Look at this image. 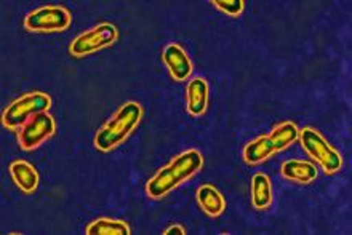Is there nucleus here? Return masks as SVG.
I'll return each mask as SVG.
<instances>
[{
    "label": "nucleus",
    "instance_id": "1",
    "mask_svg": "<svg viewBox=\"0 0 352 235\" xmlns=\"http://www.w3.org/2000/svg\"><path fill=\"white\" fill-rule=\"evenodd\" d=\"M204 157L199 150L189 149L170 161L167 166L159 170L153 178L148 181L146 192L151 199H162L168 195L173 189L183 184L186 179L192 178L202 168Z\"/></svg>",
    "mask_w": 352,
    "mask_h": 235
},
{
    "label": "nucleus",
    "instance_id": "2",
    "mask_svg": "<svg viewBox=\"0 0 352 235\" xmlns=\"http://www.w3.org/2000/svg\"><path fill=\"white\" fill-rule=\"evenodd\" d=\"M143 117V107L140 102L129 101L120 106V109L106 122L104 126L95 136V146L101 153H109L120 146L133 130L138 126Z\"/></svg>",
    "mask_w": 352,
    "mask_h": 235
},
{
    "label": "nucleus",
    "instance_id": "3",
    "mask_svg": "<svg viewBox=\"0 0 352 235\" xmlns=\"http://www.w3.org/2000/svg\"><path fill=\"white\" fill-rule=\"evenodd\" d=\"M52 106V98L42 91L28 93L18 100H14L2 114V124L10 130H16L23 126L31 117L47 112Z\"/></svg>",
    "mask_w": 352,
    "mask_h": 235
},
{
    "label": "nucleus",
    "instance_id": "4",
    "mask_svg": "<svg viewBox=\"0 0 352 235\" xmlns=\"http://www.w3.org/2000/svg\"><path fill=\"white\" fill-rule=\"evenodd\" d=\"M298 138H300L301 146L305 148L306 153L319 161L327 173H336L343 166V157L340 155L338 150L327 143L319 131H316L314 128H305L300 131Z\"/></svg>",
    "mask_w": 352,
    "mask_h": 235
},
{
    "label": "nucleus",
    "instance_id": "5",
    "mask_svg": "<svg viewBox=\"0 0 352 235\" xmlns=\"http://www.w3.org/2000/svg\"><path fill=\"white\" fill-rule=\"evenodd\" d=\"M117 38H119V31H117L114 24L101 23L90 29V31L77 36L71 42L69 53L76 58L91 55V53L100 52L102 48L112 45Z\"/></svg>",
    "mask_w": 352,
    "mask_h": 235
},
{
    "label": "nucleus",
    "instance_id": "6",
    "mask_svg": "<svg viewBox=\"0 0 352 235\" xmlns=\"http://www.w3.org/2000/svg\"><path fill=\"white\" fill-rule=\"evenodd\" d=\"M71 24V13L65 7H42L24 18V27L31 32H60Z\"/></svg>",
    "mask_w": 352,
    "mask_h": 235
},
{
    "label": "nucleus",
    "instance_id": "7",
    "mask_svg": "<svg viewBox=\"0 0 352 235\" xmlns=\"http://www.w3.org/2000/svg\"><path fill=\"white\" fill-rule=\"evenodd\" d=\"M55 119H53L48 112H41V114L31 117V119L21 126V131H19L18 135L19 146H21L24 150L36 149L43 143V141L48 139L53 133H55Z\"/></svg>",
    "mask_w": 352,
    "mask_h": 235
},
{
    "label": "nucleus",
    "instance_id": "8",
    "mask_svg": "<svg viewBox=\"0 0 352 235\" xmlns=\"http://www.w3.org/2000/svg\"><path fill=\"white\" fill-rule=\"evenodd\" d=\"M162 60L165 63V66L168 67L170 76H172L175 80L183 82L192 74V63H190L184 48L179 47L178 43H170V45L164 48Z\"/></svg>",
    "mask_w": 352,
    "mask_h": 235
},
{
    "label": "nucleus",
    "instance_id": "9",
    "mask_svg": "<svg viewBox=\"0 0 352 235\" xmlns=\"http://www.w3.org/2000/svg\"><path fill=\"white\" fill-rule=\"evenodd\" d=\"M10 175L23 192L32 194L38 188V173L36 166L24 160H14L8 166Z\"/></svg>",
    "mask_w": 352,
    "mask_h": 235
},
{
    "label": "nucleus",
    "instance_id": "10",
    "mask_svg": "<svg viewBox=\"0 0 352 235\" xmlns=\"http://www.w3.org/2000/svg\"><path fill=\"white\" fill-rule=\"evenodd\" d=\"M188 112L190 115L199 117L207 111L208 106V83L204 78H192L188 88Z\"/></svg>",
    "mask_w": 352,
    "mask_h": 235
},
{
    "label": "nucleus",
    "instance_id": "11",
    "mask_svg": "<svg viewBox=\"0 0 352 235\" xmlns=\"http://www.w3.org/2000/svg\"><path fill=\"white\" fill-rule=\"evenodd\" d=\"M195 197H197L200 208L212 218L219 216L224 212V208H226V200H224L221 192L210 184L200 186Z\"/></svg>",
    "mask_w": 352,
    "mask_h": 235
},
{
    "label": "nucleus",
    "instance_id": "12",
    "mask_svg": "<svg viewBox=\"0 0 352 235\" xmlns=\"http://www.w3.org/2000/svg\"><path fill=\"white\" fill-rule=\"evenodd\" d=\"M280 173L288 181H296L301 184H309L317 178V168L305 160H287L282 164Z\"/></svg>",
    "mask_w": 352,
    "mask_h": 235
},
{
    "label": "nucleus",
    "instance_id": "13",
    "mask_svg": "<svg viewBox=\"0 0 352 235\" xmlns=\"http://www.w3.org/2000/svg\"><path fill=\"white\" fill-rule=\"evenodd\" d=\"M252 203L256 210H266L272 203V186L266 175L256 173L252 178Z\"/></svg>",
    "mask_w": 352,
    "mask_h": 235
},
{
    "label": "nucleus",
    "instance_id": "14",
    "mask_svg": "<svg viewBox=\"0 0 352 235\" xmlns=\"http://www.w3.org/2000/svg\"><path fill=\"white\" fill-rule=\"evenodd\" d=\"M274 153H276V149H274L269 136H260V138L250 141L243 148V160L248 165H256L269 159Z\"/></svg>",
    "mask_w": 352,
    "mask_h": 235
},
{
    "label": "nucleus",
    "instance_id": "15",
    "mask_svg": "<svg viewBox=\"0 0 352 235\" xmlns=\"http://www.w3.org/2000/svg\"><path fill=\"white\" fill-rule=\"evenodd\" d=\"M87 235H130V227L125 221L111 218H100L88 224Z\"/></svg>",
    "mask_w": 352,
    "mask_h": 235
},
{
    "label": "nucleus",
    "instance_id": "16",
    "mask_svg": "<svg viewBox=\"0 0 352 235\" xmlns=\"http://www.w3.org/2000/svg\"><path fill=\"white\" fill-rule=\"evenodd\" d=\"M267 136L277 153V150H283L292 143H295L298 136H300V130H298V126L293 122H283V124L277 125Z\"/></svg>",
    "mask_w": 352,
    "mask_h": 235
},
{
    "label": "nucleus",
    "instance_id": "17",
    "mask_svg": "<svg viewBox=\"0 0 352 235\" xmlns=\"http://www.w3.org/2000/svg\"><path fill=\"white\" fill-rule=\"evenodd\" d=\"M214 7L221 10V12L231 14V16H237L243 12V0H213Z\"/></svg>",
    "mask_w": 352,
    "mask_h": 235
},
{
    "label": "nucleus",
    "instance_id": "18",
    "mask_svg": "<svg viewBox=\"0 0 352 235\" xmlns=\"http://www.w3.org/2000/svg\"><path fill=\"white\" fill-rule=\"evenodd\" d=\"M186 234V229L183 226H179V224H173V226H170L167 231L164 232V235H184Z\"/></svg>",
    "mask_w": 352,
    "mask_h": 235
}]
</instances>
